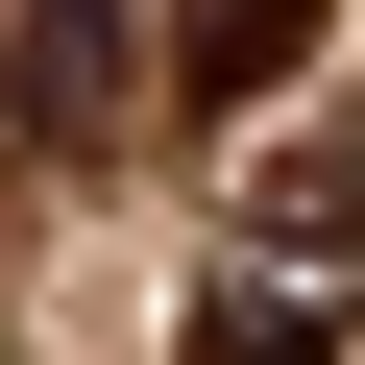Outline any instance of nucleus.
Returning <instances> with one entry per match:
<instances>
[{"mask_svg":"<svg viewBox=\"0 0 365 365\" xmlns=\"http://www.w3.org/2000/svg\"><path fill=\"white\" fill-rule=\"evenodd\" d=\"M365 341V146H268L220 195V268L170 317V365H341Z\"/></svg>","mask_w":365,"mask_h":365,"instance_id":"1","label":"nucleus"},{"mask_svg":"<svg viewBox=\"0 0 365 365\" xmlns=\"http://www.w3.org/2000/svg\"><path fill=\"white\" fill-rule=\"evenodd\" d=\"M146 73H170V25H122V0H0V146H122Z\"/></svg>","mask_w":365,"mask_h":365,"instance_id":"2","label":"nucleus"},{"mask_svg":"<svg viewBox=\"0 0 365 365\" xmlns=\"http://www.w3.org/2000/svg\"><path fill=\"white\" fill-rule=\"evenodd\" d=\"M317 25H341V0H170V98H195V122H244Z\"/></svg>","mask_w":365,"mask_h":365,"instance_id":"3","label":"nucleus"}]
</instances>
